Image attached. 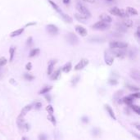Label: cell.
<instances>
[{"mask_svg":"<svg viewBox=\"0 0 140 140\" xmlns=\"http://www.w3.org/2000/svg\"><path fill=\"white\" fill-rule=\"evenodd\" d=\"M47 118L48 119V121H50L52 123H53V125H56V119H55V117L53 116V115L52 113H48V115Z\"/></svg>","mask_w":140,"mask_h":140,"instance_id":"1f68e13d","label":"cell"},{"mask_svg":"<svg viewBox=\"0 0 140 140\" xmlns=\"http://www.w3.org/2000/svg\"><path fill=\"white\" fill-rule=\"evenodd\" d=\"M0 70H1V68H0Z\"/></svg>","mask_w":140,"mask_h":140,"instance_id":"680465c9","label":"cell"},{"mask_svg":"<svg viewBox=\"0 0 140 140\" xmlns=\"http://www.w3.org/2000/svg\"><path fill=\"white\" fill-rule=\"evenodd\" d=\"M111 27V24L102 21L96 22L94 25H93V29H97V30H106V29H109Z\"/></svg>","mask_w":140,"mask_h":140,"instance_id":"3957f363","label":"cell"},{"mask_svg":"<svg viewBox=\"0 0 140 140\" xmlns=\"http://www.w3.org/2000/svg\"><path fill=\"white\" fill-rule=\"evenodd\" d=\"M88 64V60L86 58H83L81 59L80 62L77 63V65L75 66V71H80V70L84 69L86 66Z\"/></svg>","mask_w":140,"mask_h":140,"instance_id":"ba28073f","label":"cell"},{"mask_svg":"<svg viewBox=\"0 0 140 140\" xmlns=\"http://www.w3.org/2000/svg\"><path fill=\"white\" fill-rule=\"evenodd\" d=\"M105 108H106V111H107V113L109 114L110 116L111 117L113 120H115V121H116V117L115 113H114V111H113V110H112V108L109 105H105Z\"/></svg>","mask_w":140,"mask_h":140,"instance_id":"2e32d148","label":"cell"},{"mask_svg":"<svg viewBox=\"0 0 140 140\" xmlns=\"http://www.w3.org/2000/svg\"><path fill=\"white\" fill-rule=\"evenodd\" d=\"M71 62H67V63H66L65 65L63 66V67L62 68V71H63L64 73H68V72H70L71 71Z\"/></svg>","mask_w":140,"mask_h":140,"instance_id":"7402d4cb","label":"cell"},{"mask_svg":"<svg viewBox=\"0 0 140 140\" xmlns=\"http://www.w3.org/2000/svg\"><path fill=\"white\" fill-rule=\"evenodd\" d=\"M46 30L48 34H52V35H56L58 33V28L57 25H53V24H49L46 26Z\"/></svg>","mask_w":140,"mask_h":140,"instance_id":"52a82bcc","label":"cell"},{"mask_svg":"<svg viewBox=\"0 0 140 140\" xmlns=\"http://www.w3.org/2000/svg\"><path fill=\"white\" fill-rule=\"evenodd\" d=\"M69 3H70V0H63V3H65V4H68Z\"/></svg>","mask_w":140,"mask_h":140,"instance_id":"816d5d0a","label":"cell"},{"mask_svg":"<svg viewBox=\"0 0 140 140\" xmlns=\"http://www.w3.org/2000/svg\"><path fill=\"white\" fill-rule=\"evenodd\" d=\"M24 28H20V29H16V30H14L13 32L11 33L10 36L12 37V38H13V37H16V36H19L21 35V34H22V33L24 32Z\"/></svg>","mask_w":140,"mask_h":140,"instance_id":"ffe728a7","label":"cell"},{"mask_svg":"<svg viewBox=\"0 0 140 140\" xmlns=\"http://www.w3.org/2000/svg\"><path fill=\"white\" fill-rule=\"evenodd\" d=\"M39 48H34V49H32V50L30 51V53H29V58H34V57H35L37 56V55L39 53Z\"/></svg>","mask_w":140,"mask_h":140,"instance_id":"f1b7e54d","label":"cell"},{"mask_svg":"<svg viewBox=\"0 0 140 140\" xmlns=\"http://www.w3.org/2000/svg\"><path fill=\"white\" fill-rule=\"evenodd\" d=\"M110 12H111V14L114 15V16H120V17H123V18H126L130 16V15L127 13L126 11L120 9L119 7H112L111 9H110Z\"/></svg>","mask_w":140,"mask_h":140,"instance_id":"6da1fadb","label":"cell"},{"mask_svg":"<svg viewBox=\"0 0 140 140\" xmlns=\"http://www.w3.org/2000/svg\"><path fill=\"white\" fill-rule=\"evenodd\" d=\"M0 77H1V74H0Z\"/></svg>","mask_w":140,"mask_h":140,"instance_id":"6f0895ef","label":"cell"},{"mask_svg":"<svg viewBox=\"0 0 140 140\" xmlns=\"http://www.w3.org/2000/svg\"><path fill=\"white\" fill-rule=\"evenodd\" d=\"M39 139H45V136H43V135H39Z\"/></svg>","mask_w":140,"mask_h":140,"instance_id":"f5cc1de1","label":"cell"},{"mask_svg":"<svg viewBox=\"0 0 140 140\" xmlns=\"http://www.w3.org/2000/svg\"><path fill=\"white\" fill-rule=\"evenodd\" d=\"M59 14L61 15V16L62 17V19H63L66 22H67V23H71V22H72V21H73L72 18H71L70 16H68L67 14L64 13V12H62Z\"/></svg>","mask_w":140,"mask_h":140,"instance_id":"44dd1931","label":"cell"},{"mask_svg":"<svg viewBox=\"0 0 140 140\" xmlns=\"http://www.w3.org/2000/svg\"><path fill=\"white\" fill-rule=\"evenodd\" d=\"M14 79H11V80H10V81H9V82H10L11 83V84H15V82H14Z\"/></svg>","mask_w":140,"mask_h":140,"instance_id":"db71d44e","label":"cell"},{"mask_svg":"<svg viewBox=\"0 0 140 140\" xmlns=\"http://www.w3.org/2000/svg\"><path fill=\"white\" fill-rule=\"evenodd\" d=\"M83 1L86 2V3H94L95 0H83Z\"/></svg>","mask_w":140,"mask_h":140,"instance_id":"7dc6e473","label":"cell"},{"mask_svg":"<svg viewBox=\"0 0 140 140\" xmlns=\"http://www.w3.org/2000/svg\"><path fill=\"white\" fill-rule=\"evenodd\" d=\"M48 3H50V5H51V6L53 7V8L55 9V11H57V12H58V13H61V12H62V11L60 9V7H59L58 6V5H57L56 3H55L53 1H52V0H48Z\"/></svg>","mask_w":140,"mask_h":140,"instance_id":"83f0119b","label":"cell"},{"mask_svg":"<svg viewBox=\"0 0 140 140\" xmlns=\"http://www.w3.org/2000/svg\"><path fill=\"white\" fill-rule=\"evenodd\" d=\"M134 126H136V128H137V130H140V125L139 124H134Z\"/></svg>","mask_w":140,"mask_h":140,"instance_id":"f907efd6","label":"cell"},{"mask_svg":"<svg viewBox=\"0 0 140 140\" xmlns=\"http://www.w3.org/2000/svg\"><path fill=\"white\" fill-rule=\"evenodd\" d=\"M106 1H112V0H106Z\"/></svg>","mask_w":140,"mask_h":140,"instance_id":"9f6ffc18","label":"cell"},{"mask_svg":"<svg viewBox=\"0 0 140 140\" xmlns=\"http://www.w3.org/2000/svg\"><path fill=\"white\" fill-rule=\"evenodd\" d=\"M116 29L117 32H120V33L122 34V33L126 32L127 29L128 28H126V27H125L122 23H117L116 25Z\"/></svg>","mask_w":140,"mask_h":140,"instance_id":"5bb4252c","label":"cell"},{"mask_svg":"<svg viewBox=\"0 0 140 140\" xmlns=\"http://www.w3.org/2000/svg\"><path fill=\"white\" fill-rule=\"evenodd\" d=\"M31 109H32V105L31 104H29V105H26L25 106H24L23 108H22V110H21V115L22 116H25V115H26V113L28 111H29Z\"/></svg>","mask_w":140,"mask_h":140,"instance_id":"cb8c5ba5","label":"cell"},{"mask_svg":"<svg viewBox=\"0 0 140 140\" xmlns=\"http://www.w3.org/2000/svg\"><path fill=\"white\" fill-rule=\"evenodd\" d=\"M76 9L78 11V12L83 16H86L87 18H89L91 16V12H89V10L84 6V4H82L81 3H76Z\"/></svg>","mask_w":140,"mask_h":140,"instance_id":"7a4b0ae2","label":"cell"},{"mask_svg":"<svg viewBox=\"0 0 140 140\" xmlns=\"http://www.w3.org/2000/svg\"><path fill=\"white\" fill-rule=\"evenodd\" d=\"M66 41L71 45H76L79 43V38L74 33H68L66 36Z\"/></svg>","mask_w":140,"mask_h":140,"instance_id":"5b68a950","label":"cell"},{"mask_svg":"<svg viewBox=\"0 0 140 140\" xmlns=\"http://www.w3.org/2000/svg\"><path fill=\"white\" fill-rule=\"evenodd\" d=\"M125 11H126L129 15H131V16H137L138 15V11L132 7H127Z\"/></svg>","mask_w":140,"mask_h":140,"instance_id":"d6986e66","label":"cell"},{"mask_svg":"<svg viewBox=\"0 0 140 140\" xmlns=\"http://www.w3.org/2000/svg\"><path fill=\"white\" fill-rule=\"evenodd\" d=\"M45 98L48 100V102H51V97L50 96H46Z\"/></svg>","mask_w":140,"mask_h":140,"instance_id":"681fc988","label":"cell"},{"mask_svg":"<svg viewBox=\"0 0 140 140\" xmlns=\"http://www.w3.org/2000/svg\"><path fill=\"white\" fill-rule=\"evenodd\" d=\"M130 77L133 79V80H136L137 82H139L140 80V72L138 70H133V71L130 72Z\"/></svg>","mask_w":140,"mask_h":140,"instance_id":"8fae6325","label":"cell"},{"mask_svg":"<svg viewBox=\"0 0 140 140\" xmlns=\"http://www.w3.org/2000/svg\"><path fill=\"white\" fill-rule=\"evenodd\" d=\"M109 52L118 58H124L126 56V52L125 48H111Z\"/></svg>","mask_w":140,"mask_h":140,"instance_id":"277c9868","label":"cell"},{"mask_svg":"<svg viewBox=\"0 0 140 140\" xmlns=\"http://www.w3.org/2000/svg\"><path fill=\"white\" fill-rule=\"evenodd\" d=\"M108 83L111 84V85H116V84H118V82H117V80H110L109 81H108Z\"/></svg>","mask_w":140,"mask_h":140,"instance_id":"b9f144b4","label":"cell"},{"mask_svg":"<svg viewBox=\"0 0 140 140\" xmlns=\"http://www.w3.org/2000/svg\"><path fill=\"white\" fill-rule=\"evenodd\" d=\"M111 48H126L128 43L123 41H111L109 43Z\"/></svg>","mask_w":140,"mask_h":140,"instance_id":"8992f818","label":"cell"},{"mask_svg":"<svg viewBox=\"0 0 140 140\" xmlns=\"http://www.w3.org/2000/svg\"><path fill=\"white\" fill-rule=\"evenodd\" d=\"M130 107H131L132 110L134 111V112H136L138 115H139V114H140V107H139V106H137V105H133V104H131V105H130Z\"/></svg>","mask_w":140,"mask_h":140,"instance_id":"4dcf8cb0","label":"cell"},{"mask_svg":"<svg viewBox=\"0 0 140 140\" xmlns=\"http://www.w3.org/2000/svg\"><path fill=\"white\" fill-rule=\"evenodd\" d=\"M25 69H26L27 71H30V70L32 69V63H31V62H28V63L26 64V66H25Z\"/></svg>","mask_w":140,"mask_h":140,"instance_id":"ee69618b","label":"cell"},{"mask_svg":"<svg viewBox=\"0 0 140 140\" xmlns=\"http://www.w3.org/2000/svg\"><path fill=\"white\" fill-rule=\"evenodd\" d=\"M56 64V61L55 60H51L48 62V71L47 73L48 75H50L53 72V69H54V66Z\"/></svg>","mask_w":140,"mask_h":140,"instance_id":"4fadbf2b","label":"cell"},{"mask_svg":"<svg viewBox=\"0 0 140 140\" xmlns=\"http://www.w3.org/2000/svg\"><path fill=\"white\" fill-rule=\"evenodd\" d=\"M32 43H33V39H32V37H29L28 39H27V41H26V44H27V46H29V47H30V46L32 45Z\"/></svg>","mask_w":140,"mask_h":140,"instance_id":"60d3db41","label":"cell"},{"mask_svg":"<svg viewBox=\"0 0 140 140\" xmlns=\"http://www.w3.org/2000/svg\"><path fill=\"white\" fill-rule=\"evenodd\" d=\"M79 81H80V76H75L72 79V80H71V85L75 86L77 84H78Z\"/></svg>","mask_w":140,"mask_h":140,"instance_id":"d6a6232c","label":"cell"},{"mask_svg":"<svg viewBox=\"0 0 140 140\" xmlns=\"http://www.w3.org/2000/svg\"><path fill=\"white\" fill-rule=\"evenodd\" d=\"M22 139H27V138H25V137H23V138H22Z\"/></svg>","mask_w":140,"mask_h":140,"instance_id":"11a10c76","label":"cell"},{"mask_svg":"<svg viewBox=\"0 0 140 140\" xmlns=\"http://www.w3.org/2000/svg\"><path fill=\"white\" fill-rule=\"evenodd\" d=\"M24 78L26 80H33L34 79V77L32 75H29V74H24Z\"/></svg>","mask_w":140,"mask_h":140,"instance_id":"8d00e7d4","label":"cell"},{"mask_svg":"<svg viewBox=\"0 0 140 140\" xmlns=\"http://www.w3.org/2000/svg\"><path fill=\"white\" fill-rule=\"evenodd\" d=\"M128 56L130 59H135L136 57L138 56V49L137 48H132L131 49H130L128 53Z\"/></svg>","mask_w":140,"mask_h":140,"instance_id":"7c38bea8","label":"cell"},{"mask_svg":"<svg viewBox=\"0 0 140 140\" xmlns=\"http://www.w3.org/2000/svg\"><path fill=\"white\" fill-rule=\"evenodd\" d=\"M81 121L84 123H88V118L87 116H83L81 118Z\"/></svg>","mask_w":140,"mask_h":140,"instance_id":"f6af8a7d","label":"cell"},{"mask_svg":"<svg viewBox=\"0 0 140 140\" xmlns=\"http://www.w3.org/2000/svg\"><path fill=\"white\" fill-rule=\"evenodd\" d=\"M104 59H105V62L107 66H111L114 62V58L110 54L109 51H106L104 53Z\"/></svg>","mask_w":140,"mask_h":140,"instance_id":"9c48e42d","label":"cell"},{"mask_svg":"<svg viewBox=\"0 0 140 140\" xmlns=\"http://www.w3.org/2000/svg\"><path fill=\"white\" fill-rule=\"evenodd\" d=\"M52 88H53L52 86H45V87H43L39 92V94H45V93H48L49 91H51Z\"/></svg>","mask_w":140,"mask_h":140,"instance_id":"d4e9b609","label":"cell"},{"mask_svg":"<svg viewBox=\"0 0 140 140\" xmlns=\"http://www.w3.org/2000/svg\"><path fill=\"white\" fill-rule=\"evenodd\" d=\"M130 96H131L132 97H134V98H139V97H140V93H139V91H138L137 93H134Z\"/></svg>","mask_w":140,"mask_h":140,"instance_id":"7bdbcfd3","label":"cell"},{"mask_svg":"<svg viewBox=\"0 0 140 140\" xmlns=\"http://www.w3.org/2000/svg\"><path fill=\"white\" fill-rule=\"evenodd\" d=\"M18 126H19V128L23 130V131H28V130H29V125L25 122L22 123V124H21V125H19Z\"/></svg>","mask_w":140,"mask_h":140,"instance_id":"f546056e","label":"cell"},{"mask_svg":"<svg viewBox=\"0 0 140 140\" xmlns=\"http://www.w3.org/2000/svg\"><path fill=\"white\" fill-rule=\"evenodd\" d=\"M36 24V22H32V23H28V24H26L25 25V26H30V25H35Z\"/></svg>","mask_w":140,"mask_h":140,"instance_id":"c3c4849f","label":"cell"},{"mask_svg":"<svg viewBox=\"0 0 140 140\" xmlns=\"http://www.w3.org/2000/svg\"><path fill=\"white\" fill-rule=\"evenodd\" d=\"M123 102H125V104L127 105H131L133 104V101H134V97H132L131 96H129V97H125L124 99H123Z\"/></svg>","mask_w":140,"mask_h":140,"instance_id":"484cf974","label":"cell"},{"mask_svg":"<svg viewBox=\"0 0 140 140\" xmlns=\"http://www.w3.org/2000/svg\"><path fill=\"white\" fill-rule=\"evenodd\" d=\"M127 88H128L130 90H131V91H134V92H138L139 90V88H138L137 86L131 85V84H128V85H127Z\"/></svg>","mask_w":140,"mask_h":140,"instance_id":"d590c367","label":"cell"},{"mask_svg":"<svg viewBox=\"0 0 140 140\" xmlns=\"http://www.w3.org/2000/svg\"><path fill=\"white\" fill-rule=\"evenodd\" d=\"M41 107H42V103L41 102H36L35 103H34V108H35L36 110H39Z\"/></svg>","mask_w":140,"mask_h":140,"instance_id":"f35d334b","label":"cell"},{"mask_svg":"<svg viewBox=\"0 0 140 140\" xmlns=\"http://www.w3.org/2000/svg\"><path fill=\"white\" fill-rule=\"evenodd\" d=\"M75 19L77 20V21H80V22H83V23H86V21H87L88 18L86 17V16H83V15H81L80 13H75Z\"/></svg>","mask_w":140,"mask_h":140,"instance_id":"ac0fdd59","label":"cell"},{"mask_svg":"<svg viewBox=\"0 0 140 140\" xmlns=\"http://www.w3.org/2000/svg\"><path fill=\"white\" fill-rule=\"evenodd\" d=\"M7 58H5V57H1V58H0V67L5 66L7 64Z\"/></svg>","mask_w":140,"mask_h":140,"instance_id":"e575fe53","label":"cell"},{"mask_svg":"<svg viewBox=\"0 0 140 140\" xmlns=\"http://www.w3.org/2000/svg\"><path fill=\"white\" fill-rule=\"evenodd\" d=\"M46 110H47V111L48 112V113L53 114V107L51 106V105H48V106H47V107H46Z\"/></svg>","mask_w":140,"mask_h":140,"instance_id":"ab89813d","label":"cell"},{"mask_svg":"<svg viewBox=\"0 0 140 140\" xmlns=\"http://www.w3.org/2000/svg\"><path fill=\"white\" fill-rule=\"evenodd\" d=\"M122 24L125 25L126 28H131V27L134 25V22H133L132 20L130 19H128V18H125V19L123 20L122 21Z\"/></svg>","mask_w":140,"mask_h":140,"instance_id":"e0dca14e","label":"cell"},{"mask_svg":"<svg viewBox=\"0 0 140 140\" xmlns=\"http://www.w3.org/2000/svg\"><path fill=\"white\" fill-rule=\"evenodd\" d=\"M139 29H140V27L139 26L137 29V31H136V35H137L138 38H139L140 37V32H139Z\"/></svg>","mask_w":140,"mask_h":140,"instance_id":"bcb514c9","label":"cell"},{"mask_svg":"<svg viewBox=\"0 0 140 140\" xmlns=\"http://www.w3.org/2000/svg\"><path fill=\"white\" fill-rule=\"evenodd\" d=\"M92 133H93V136L97 137V136H99L101 134V130L97 128H94V129H93V130H92Z\"/></svg>","mask_w":140,"mask_h":140,"instance_id":"836d02e7","label":"cell"},{"mask_svg":"<svg viewBox=\"0 0 140 140\" xmlns=\"http://www.w3.org/2000/svg\"><path fill=\"white\" fill-rule=\"evenodd\" d=\"M89 40H90V41H93V42H102V41H104V39H101V38H90Z\"/></svg>","mask_w":140,"mask_h":140,"instance_id":"74e56055","label":"cell"},{"mask_svg":"<svg viewBox=\"0 0 140 140\" xmlns=\"http://www.w3.org/2000/svg\"><path fill=\"white\" fill-rule=\"evenodd\" d=\"M15 52H16V48L12 46V47L9 48V53H10V59H9V62H12L15 55Z\"/></svg>","mask_w":140,"mask_h":140,"instance_id":"4316f807","label":"cell"},{"mask_svg":"<svg viewBox=\"0 0 140 140\" xmlns=\"http://www.w3.org/2000/svg\"><path fill=\"white\" fill-rule=\"evenodd\" d=\"M75 31H76L80 35L83 36V37L86 36L88 34L86 29L84 28V27L81 26V25H76V26H75Z\"/></svg>","mask_w":140,"mask_h":140,"instance_id":"30bf717a","label":"cell"},{"mask_svg":"<svg viewBox=\"0 0 140 140\" xmlns=\"http://www.w3.org/2000/svg\"><path fill=\"white\" fill-rule=\"evenodd\" d=\"M50 75H51V80H57L61 75V70L60 69L57 70V71H55V72L52 73Z\"/></svg>","mask_w":140,"mask_h":140,"instance_id":"603a6c76","label":"cell"},{"mask_svg":"<svg viewBox=\"0 0 140 140\" xmlns=\"http://www.w3.org/2000/svg\"><path fill=\"white\" fill-rule=\"evenodd\" d=\"M99 19H100L101 21L107 22V23H110V24L112 22V18L110 16H108L107 14H101L100 16H99Z\"/></svg>","mask_w":140,"mask_h":140,"instance_id":"9a60e30c","label":"cell"}]
</instances>
